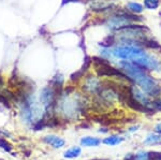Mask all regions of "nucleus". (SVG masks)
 Returning <instances> with one entry per match:
<instances>
[{"label":"nucleus","instance_id":"1","mask_svg":"<svg viewBox=\"0 0 161 160\" xmlns=\"http://www.w3.org/2000/svg\"><path fill=\"white\" fill-rule=\"evenodd\" d=\"M120 70L126 74V76L146 92L149 97H160L161 96V86L157 80L146 73V70L141 67L136 66L130 60H120L118 63Z\"/></svg>","mask_w":161,"mask_h":160},{"label":"nucleus","instance_id":"2","mask_svg":"<svg viewBox=\"0 0 161 160\" xmlns=\"http://www.w3.org/2000/svg\"><path fill=\"white\" fill-rule=\"evenodd\" d=\"M114 59H120V60H133L140 56L144 55L146 52L141 45L134 44H117L112 47Z\"/></svg>","mask_w":161,"mask_h":160},{"label":"nucleus","instance_id":"3","mask_svg":"<svg viewBox=\"0 0 161 160\" xmlns=\"http://www.w3.org/2000/svg\"><path fill=\"white\" fill-rule=\"evenodd\" d=\"M131 61L146 71H161V60L153 54L145 53Z\"/></svg>","mask_w":161,"mask_h":160},{"label":"nucleus","instance_id":"4","mask_svg":"<svg viewBox=\"0 0 161 160\" xmlns=\"http://www.w3.org/2000/svg\"><path fill=\"white\" fill-rule=\"evenodd\" d=\"M102 88V83L97 76L88 75L85 77L84 84H83V90L87 94L98 95Z\"/></svg>","mask_w":161,"mask_h":160},{"label":"nucleus","instance_id":"5","mask_svg":"<svg viewBox=\"0 0 161 160\" xmlns=\"http://www.w3.org/2000/svg\"><path fill=\"white\" fill-rule=\"evenodd\" d=\"M44 142L47 144H50L51 146H53L54 148H61L62 146H64V140L57 135H50L47 136L44 138Z\"/></svg>","mask_w":161,"mask_h":160},{"label":"nucleus","instance_id":"6","mask_svg":"<svg viewBox=\"0 0 161 160\" xmlns=\"http://www.w3.org/2000/svg\"><path fill=\"white\" fill-rule=\"evenodd\" d=\"M144 6L141 4L140 2L137 1H128L126 4V10L127 11H129L132 14L136 15V14H141L144 11Z\"/></svg>","mask_w":161,"mask_h":160},{"label":"nucleus","instance_id":"7","mask_svg":"<svg viewBox=\"0 0 161 160\" xmlns=\"http://www.w3.org/2000/svg\"><path fill=\"white\" fill-rule=\"evenodd\" d=\"M101 143V140L98 138H92V136H85L80 140V145L83 146H98Z\"/></svg>","mask_w":161,"mask_h":160},{"label":"nucleus","instance_id":"8","mask_svg":"<svg viewBox=\"0 0 161 160\" xmlns=\"http://www.w3.org/2000/svg\"><path fill=\"white\" fill-rule=\"evenodd\" d=\"M161 4V0H144L143 1V6L146 10H150V11H154L157 10Z\"/></svg>","mask_w":161,"mask_h":160},{"label":"nucleus","instance_id":"9","mask_svg":"<svg viewBox=\"0 0 161 160\" xmlns=\"http://www.w3.org/2000/svg\"><path fill=\"white\" fill-rule=\"evenodd\" d=\"M80 147H77V146H75V147H72L68 149V151H66L64 153V158H68V159H72V158H76V157H79L80 155Z\"/></svg>","mask_w":161,"mask_h":160},{"label":"nucleus","instance_id":"10","mask_svg":"<svg viewBox=\"0 0 161 160\" xmlns=\"http://www.w3.org/2000/svg\"><path fill=\"white\" fill-rule=\"evenodd\" d=\"M124 141V138L118 135H111L108 138H105L103 140V143L106 144V145H117V144L121 143Z\"/></svg>","mask_w":161,"mask_h":160},{"label":"nucleus","instance_id":"11","mask_svg":"<svg viewBox=\"0 0 161 160\" xmlns=\"http://www.w3.org/2000/svg\"><path fill=\"white\" fill-rule=\"evenodd\" d=\"M145 144H161V135H149L145 139Z\"/></svg>","mask_w":161,"mask_h":160},{"label":"nucleus","instance_id":"12","mask_svg":"<svg viewBox=\"0 0 161 160\" xmlns=\"http://www.w3.org/2000/svg\"><path fill=\"white\" fill-rule=\"evenodd\" d=\"M152 107L154 111H158V112H160L161 111V96L160 97H157L155 98V100H153L152 101Z\"/></svg>","mask_w":161,"mask_h":160},{"label":"nucleus","instance_id":"13","mask_svg":"<svg viewBox=\"0 0 161 160\" xmlns=\"http://www.w3.org/2000/svg\"><path fill=\"white\" fill-rule=\"evenodd\" d=\"M0 147L3 148L4 151H7V152H11V149H12L11 144L8 143V142L2 138H0Z\"/></svg>","mask_w":161,"mask_h":160},{"label":"nucleus","instance_id":"14","mask_svg":"<svg viewBox=\"0 0 161 160\" xmlns=\"http://www.w3.org/2000/svg\"><path fill=\"white\" fill-rule=\"evenodd\" d=\"M134 160H150L149 159V154L148 153H144V152H141L134 157Z\"/></svg>","mask_w":161,"mask_h":160},{"label":"nucleus","instance_id":"15","mask_svg":"<svg viewBox=\"0 0 161 160\" xmlns=\"http://www.w3.org/2000/svg\"><path fill=\"white\" fill-rule=\"evenodd\" d=\"M149 154L150 160H161V153H157V152H152Z\"/></svg>","mask_w":161,"mask_h":160},{"label":"nucleus","instance_id":"16","mask_svg":"<svg viewBox=\"0 0 161 160\" xmlns=\"http://www.w3.org/2000/svg\"><path fill=\"white\" fill-rule=\"evenodd\" d=\"M155 131H156L157 133H160V135H161V123H159V124H158V125L155 127Z\"/></svg>","mask_w":161,"mask_h":160},{"label":"nucleus","instance_id":"17","mask_svg":"<svg viewBox=\"0 0 161 160\" xmlns=\"http://www.w3.org/2000/svg\"><path fill=\"white\" fill-rule=\"evenodd\" d=\"M134 155H132V154H129V155H127V157L125 158V160H134Z\"/></svg>","mask_w":161,"mask_h":160},{"label":"nucleus","instance_id":"18","mask_svg":"<svg viewBox=\"0 0 161 160\" xmlns=\"http://www.w3.org/2000/svg\"><path fill=\"white\" fill-rule=\"evenodd\" d=\"M137 128H139V126H136V127H132V128H130V130H129V131H131V132H132V131H136V130H137Z\"/></svg>","mask_w":161,"mask_h":160},{"label":"nucleus","instance_id":"19","mask_svg":"<svg viewBox=\"0 0 161 160\" xmlns=\"http://www.w3.org/2000/svg\"><path fill=\"white\" fill-rule=\"evenodd\" d=\"M89 1H97V0H89Z\"/></svg>","mask_w":161,"mask_h":160}]
</instances>
